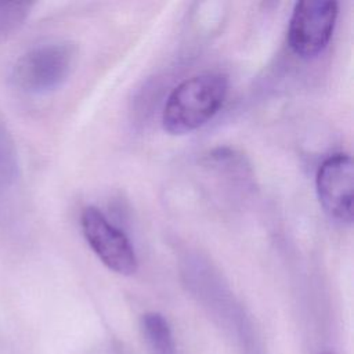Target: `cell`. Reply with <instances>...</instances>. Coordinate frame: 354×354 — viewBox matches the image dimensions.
Wrapping results in <instances>:
<instances>
[{"instance_id":"1","label":"cell","mask_w":354,"mask_h":354,"mask_svg":"<svg viewBox=\"0 0 354 354\" xmlns=\"http://www.w3.org/2000/svg\"><path fill=\"white\" fill-rule=\"evenodd\" d=\"M228 77L220 72H203L187 77L173 88L162 112L163 129L170 134H187L207 123L223 106Z\"/></svg>"},{"instance_id":"2","label":"cell","mask_w":354,"mask_h":354,"mask_svg":"<svg viewBox=\"0 0 354 354\" xmlns=\"http://www.w3.org/2000/svg\"><path fill=\"white\" fill-rule=\"evenodd\" d=\"M77 47L59 40L39 44L22 54L12 68V82L24 93L46 94L58 88L72 73Z\"/></svg>"},{"instance_id":"3","label":"cell","mask_w":354,"mask_h":354,"mask_svg":"<svg viewBox=\"0 0 354 354\" xmlns=\"http://www.w3.org/2000/svg\"><path fill=\"white\" fill-rule=\"evenodd\" d=\"M337 12L336 1L304 0L296 3L288 28L290 50L304 59L319 55L333 35Z\"/></svg>"},{"instance_id":"4","label":"cell","mask_w":354,"mask_h":354,"mask_svg":"<svg viewBox=\"0 0 354 354\" xmlns=\"http://www.w3.org/2000/svg\"><path fill=\"white\" fill-rule=\"evenodd\" d=\"M80 227L93 252L109 270L120 275H133L137 271L138 260L130 239L100 209L84 207Z\"/></svg>"},{"instance_id":"5","label":"cell","mask_w":354,"mask_h":354,"mask_svg":"<svg viewBox=\"0 0 354 354\" xmlns=\"http://www.w3.org/2000/svg\"><path fill=\"white\" fill-rule=\"evenodd\" d=\"M317 195L324 210L340 223L353 221L354 165L348 153H332L322 160L315 178Z\"/></svg>"},{"instance_id":"6","label":"cell","mask_w":354,"mask_h":354,"mask_svg":"<svg viewBox=\"0 0 354 354\" xmlns=\"http://www.w3.org/2000/svg\"><path fill=\"white\" fill-rule=\"evenodd\" d=\"M140 328L151 354H176V342L169 321L159 313H145Z\"/></svg>"},{"instance_id":"7","label":"cell","mask_w":354,"mask_h":354,"mask_svg":"<svg viewBox=\"0 0 354 354\" xmlns=\"http://www.w3.org/2000/svg\"><path fill=\"white\" fill-rule=\"evenodd\" d=\"M19 173L18 152L11 133L0 120V198L14 187Z\"/></svg>"},{"instance_id":"8","label":"cell","mask_w":354,"mask_h":354,"mask_svg":"<svg viewBox=\"0 0 354 354\" xmlns=\"http://www.w3.org/2000/svg\"><path fill=\"white\" fill-rule=\"evenodd\" d=\"M32 6L26 1H0V36L18 29L29 15Z\"/></svg>"},{"instance_id":"9","label":"cell","mask_w":354,"mask_h":354,"mask_svg":"<svg viewBox=\"0 0 354 354\" xmlns=\"http://www.w3.org/2000/svg\"><path fill=\"white\" fill-rule=\"evenodd\" d=\"M318 354H335V353L330 351V350H324V351H321V353H318Z\"/></svg>"}]
</instances>
